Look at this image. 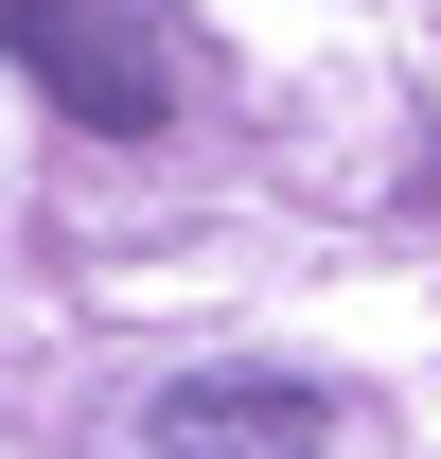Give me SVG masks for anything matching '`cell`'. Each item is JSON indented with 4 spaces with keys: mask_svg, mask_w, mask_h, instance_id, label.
<instances>
[{
    "mask_svg": "<svg viewBox=\"0 0 441 459\" xmlns=\"http://www.w3.org/2000/svg\"><path fill=\"white\" fill-rule=\"evenodd\" d=\"M18 71H36L71 124H107V142H142V124L177 107V54L124 18V0H18Z\"/></svg>",
    "mask_w": 441,
    "mask_h": 459,
    "instance_id": "cell-1",
    "label": "cell"
},
{
    "mask_svg": "<svg viewBox=\"0 0 441 459\" xmlns=\"http://www.w3.org/2000/svg\"><path fill=\"white\" fill-rule=\"evenodd\" d=\"M142 442L160 459H335V406L300 389V371H195Z\"/></svg>",
    "mask_w": 441,
    "mask_h": 459,
    "instance_id": "cell-2",
    "label": "cell"
}]
</instances>
